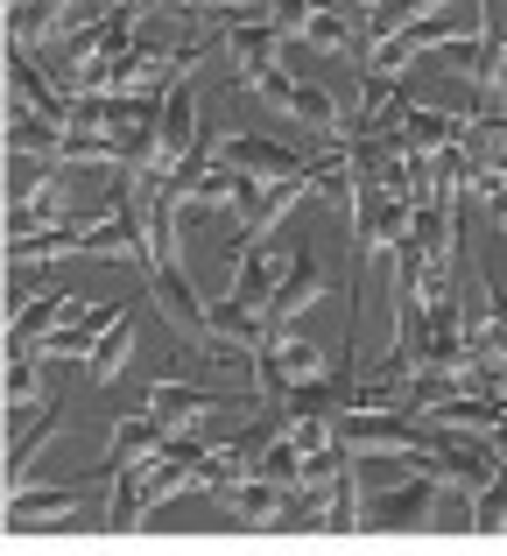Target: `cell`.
Wrapping results in <instances>:
<instances>
[{
	"label": "cell",
	"mask_w": 507,
	"mask_h": 556,
	"mask_svg": "<svg viewBox=\"0 0 507 556\" xmlns=\"http://www.w3.org/2000/svg\"><path fill=\"white\" fill-rule=\"evenodd\" d=\"M183 135H191V99H169V106H163V149H183Z\"/></svg>",
	"instance_id": "1"
},
{
	"label": "cell",
	"mask_w": 507,
	"mask_h": 556,
	"mask_svg": "<svg viewBox=\"0 0 507 556\" xmlns=\"http://www.w3.org/2000/svg\"><path fill=\"white\" fill-rule=\"evenodd\" d=\"M8 402H14V408L36 402V367H28V359H14V367H8Z\"/></svg>",
	"instance_id": "2"
},
{
	"label": "cell",
	"mask_w": 507,
	"mask_h": 556,
	"mask_svg": "<svg viewBox=\"0 0 507 556\" xmlns=\"http://www.w3.org/2000/svg\"><path fill=\"white\" fill-rule=\"evenodd\" d=\"M296 113H303V121H331V106L317 92H296Z\"/></svg>",
	"instance_id": "3"
}]
</instances>
